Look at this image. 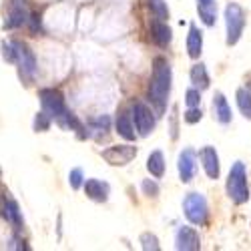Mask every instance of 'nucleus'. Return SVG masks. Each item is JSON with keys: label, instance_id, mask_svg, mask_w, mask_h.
Masks as SVG:
<instances>
[{"label": "nucleus", "instance_id": "1", "mask_svg": "<svg viewBox=\"0 0 251 251\" xmlns=\"http://www.w3.org/2000/svg\"><path fill=\"white\" fill-rule=\"evenodd\" d=\"M171 87H173V71L169 60L165 56H157L153 60V75L149 85V100L155 107L157 115L165 113L167 100H169V95H171Z\"/></svg>", "mask_w": 251, "mask_h": 251}, {"label": "nucleus", "instance_id": "2", "mask_svg": "<svg viewBox=\"0 0 251 251\" xmlns=\"http://www.w3.org/2000/svg\"><path fill=\"white\" fill-rule=\"evenodd\" d=\"M227 197L231 199L235 205H243L249 199V185H247V169L241 161L233 163L231 171H229L227 177Z\"/></svg>", "mask_w": 251, "mask_h": 251}, {"label": "nucleus", "instance_id": "3", "mask_svg": "<svg viewBox=\"0 0 251 251\" xmlns=\"http://www.w3.org/2000/svg\"><path fill=\"white\" fill-rule=\"evenodd\" d=\"M225 28H227V45L233 47L245 30V10L237 2H229L225 6Z\"/></svg>", "mask_w": 251, "mask_h": 251}, {"label": "nucleus", "instance_id": "4", "mask_svg": "<svg viewBox=\"0 0 251 251\" xmlns=\"http://www.w3.org/2000/svg\"><path fill=\"white\" fill-rule=\"evenodd\" d=\"M183 213L191 225H205L209 217V205L201 193H189L183 199Z\"/></svg>", "mask_w": 251, "mask_h": 251}, {"label": "nucleus", "instance_id": "5", "mask_svg": "<svg viewBox=\"0 0 251 251\" xmlns=\"http://www.w3.org/2000/svg\"><path fill=\"white\" fill-rule=\"evenodd\" d=\"M131 119H133V125H135V129L141 137H149L155 129V125H157L155 113L141 100L131 104Z\"/></svg>", "mask_w": 251, "mask_h": 251}, {"label": "nucleus", "instance_id": "6", "mask_svg": "<svg viewBox=\"0 0 251 251\" xmlns=\"http://www.w3.org/2000/svg\"><path fill=\"white\" fill-rule=\"evenodd\" d=\"M38 97H40V104H43V111L52 121H56L62 113L67 111L65 97L60 95V91H56V89H43V91L38 93Z\"/></svg>", "mask_w": 251, "mask_h": 251}, {"label": "nucleus", "instance_id": "7", "mask_svg": "<svg viewBox=\"0 0 251 251\" xmlns=\"http://www.w3.org/2000/svg\"><path fill=\"white\" fill-rule=\"evenodd\" d=\"M100 155L113 167H125L137 157V147L135 145H113V147L104 149Z\"/></svg>", "mask_w": 251, "mask_h": 251}, {"label": "nucleus", "instance_id": "8", "mask_svg": "<svg viewBox=\"0 0 251 251\" xmlns=\"http://www.w3.org/2000/svg\"><path fill=\"white\" fill-rule=\"evenodd\" d=\"M12 47L16 50V65L20 67V75L32 78L36 75V58L34 52L25 45V43H18V40H12Z\"/></svg>", "mask_w": 251, "mask_h": 251}, {"label": "nucleus", "instance_id": "9", "mask_svg": "<svg viewBox=\"0 0 251 251\" xmlns=\"http://www.w3.org/2000/svg\"><path fill=\"white\" fill-rule=\"evenodd\" d=\"M177 171L183 183H189L197 173V155L193 149H183L177 159Z\"/></svg>", "mask_w": 251, "mask_h": 251}, {"label": "nucleus", "instance_id": "10", "mask_svg": "<svg viewBox=\"0 0 251 251\" xmlns=\"http://www.w3.org/2000/svg\"><path fill=\"white\" fill-rule=\"evenodd\" d=\"M199 159H201V165H203V171L209 179L217 181L219 175H221V163H219V155L215 151V147L211 145H207L199 151Z\"/></svg>", "mask_w": 251, "mask_h": 251}, {"label": "nucleus", "instance_id": "11", "mask_svg": "<svg viewBox=\"0 0 251 251\" xmlns=\"http://www.w3.org/2000/svg\"><path fill=\"white\" fill-rule=\"evenodd\" d=\"M175 247L181 251H197L201 247L199 233L195 231V227L181 225L175 233Z\"/></svg>", "mask_w": 251, "mask_h": 251}, {"label": "nucleus", "instance_id": "12", "mask_svg": "<svg viewBox=\"0 0 251 251\" xmlns=\"http://www.w3.org/2000/svg\"><path fill=\"white\" fill-rule=\"evenodd\" d=\"M82 189H85V195L89 199H93L97 203L109 201V195H111V185L107 181H100V179H85Z\"/></svg>", "mask_w": 251, "mask_h": 251}, {"label": "nucleus", "instance_id": "13", "mask_svg": "<svg viewBox=\"0 0 251 251\" xmlns=\"http://www.w3.org/2000/svg\"><path fill=\"white\" fill-rule=\"evenodd\" d=\"M213 117L221 125H229L231 119H233L231 107H229V102H227V99H225V95L221 91H217L215 97H213Z\"/></svg>", "mask_w": 251, "mask_h": 251}, {"label": "nucleus", "instance_id": "14", "mask_svg": "<svg viewBox=\"0 0 251 251\" xmlns=\"http://www.w3.org/2000/svg\"><path fill=\"white\" fill-rule=\"evenodd\" d=\"M197 12L205 26H215L217 23V0H197Z\"/></svg>", "mask_w": 251, "mask_h": 251}, {"label": "nucleus", "instance_id": "15", "mask_svg": "<svg viewBox=\"0 0 251 251\" xmlns=\"http://www.w3.org/2000/svg\"><path fill=\"white\" fill-rule=\"evenodd\" d=\"M26 20H28L26 6L20 2V0H14L12 6H10V12H8V18L4 23V28H18V26H23Z\"/></svg>", "mask_w": 251, "mask_h": 251}, {"label": "nucleus", "instance_id": "16", "mask_svg": "<svg viewBox=\"0 0 251 251\" xmlns=\"http://www.w3.org/2000/svg\"><path fill=\"white\" fill-rule=\"evenodd\" d=\"M115 129L119 133V137H123L125 141H135L137 133H135V125H133V119L127 111H121L117 115V121H115Z\"/></svg>", "mask_w": 251, "mask_h": 251}, {"label": "nucleus", "instance_id": "17", "mask_svg": "<svg viewBox=\"0 0 251 251\" xmlns=\"http://www.w3.org/2000/svg\"><path fill=\"white\" fill-rule=\"evenodd\" d=\"M203 52V32L199 30L197 25L189 26V34H187V54L191 58H199Z\"/></svg>", "mask_w": 251, "mask_h": 251}, {"label": "nucleus", "instance_id": "18", "mask_svg": "<svg viewBox=\"0 0 251 251\" xmlns=\"http://www.w3.org/2000/svg\"><path fill=\"white\" fill-rule=\"evenodd\" d=\"M151 38L155 40V43L159 47H167L171 43V38H173V30L169 28V25L165 23V20H155V23L151 25Z\"/></svg>", "mask_w": 251, "mask_h": 251}, {"label": "nucleus", "instance_id": "19", "mask_svg": "<svg viewBox=\"0 0 251 251\" xmlns=\"http://www.w3.org/2000/svg\"><path fill=\"white\" fill-rule=\"evenodd\" d=\"M191 82H193V87H197L199 91H205L209 89V85H211V78H209V73H207V67L203 65V62H197V65L191 67Z\"/></svg>", "mask_w": 251, "mask_h": 251}, {"label": "nucleus", "instance_id": "20", "mask_svg": "<svg viewBox=\"0 0 251 251\" xmlns=\"http://www.w3.org/2000/svg\"><path fill=\"white\" fill-rule=\"evenodd\" d=\"M147 171L155 177V179H161L165 175V155L163 151H153L147 159Z\"/></svg>", "mask_w": 251, "mask_h": 251}, {"label": "nucleus", "instance_id": "21", "mask_svg": "<svg viewBox=\"0 0 251 251\" xmlns=\"http://www.w3.org/2000/svg\"><path fill=\"white\" fill-rule=\"evenodd\" d=\"M2 215L6 217V221H10L14 227H20L23 225V211H20V207H18V203L16 201H12V199H8L6 203H4V207H2Z\"/></svg>", "mask_w": 251, "mask_h": 251}, {"label": "nucleus", "instance_id": "22", "mask_svg": "<svg viewBox=\"0 0 251 251\" xmlns=\"http://www.w3.org/2000/svg\"><path fill=\"white\" fill-rule=\"evenodd\" d=\"M235 100H237V107H239L241 115L251 121V93H249V89L247 87L237 89L235 91Z\"/></svg>", "mask_w": 251, "mask_h": 251}, {"label": "nucleus", "instance_id": "23", "mask_svg": "<svg viewBox=\"0 0 251 251\" xmlns=\"http://www.w3.org/2000/svg\"><path fill=\"white\" fill-rule=\"evenodd\" d=\"M139 243H141V247H143V249H147V251H149V249H151V251H159V249H161L157 235H155V233H149V231L141 233Z\"/></svg>", "mask_w": 251, "mask_h": 251}, {"label": "nucleus", "instance_id": "24", "mask_svg": "<svg viewBox=\"0 0 251 251\" xmlns=\"http://www.w3.org/2000/svg\"><path fill=\"white\" fill-rule=\"evenodd\" d=\"M147 2H149L151 12L155 14V18H159V20L169 18V8H167V4L163 2V0H147Z\"/></svg>", "mask_w": 251, "mask_h": 251}, {"label": "nucleus", "instance_id": "25", "mask_svg": "<svg viewBox=\"0 0 251 251\" xmlns=\"http://www.w3.org/2000/svg\"><path fill=\"white\" fill-rule=\"evenodd\" d=\"M50 123H52V119H50L45 111L36 113V117H34V131H36V133H45V131H49V129H50Z\"/></svg>", "mask_w": 251, "mask_h": 251}, {"label": "nucleus", "instance_id": "26", "mask_svg": "<svg viewBox=\"0 0 251 251\" xmlns=\"http://www.w3.org/2000/svg\"><path fill=\"white\" fill-rule=\"evenodd\" d=\"M185 104H187V107H199V104H201V91L197 87L187 89V93H185Z\"/></svg>", "mask_w": 251, "mask_h": 251}, {"label": "nucleus", "instance_id": "27", "mask_svg": "<svg viewBox=\"0 0 251 251\" xmlns=\"http://www.w3.org/2000/svg\"><path fill=\"white\" fill-rule=\"evenodd\" d=\"M69 183H71V187H73L75 191L80 189L82 183H85V175H82V169H78V167L71 169V173H69Z\"/></svg>", "mask_w": 251, "mask_h": 251}, {"label": "nucleus", "instance_id": "28", "mask_svg": "<svg viewBox=\"0 0 251 251\" xmlns=\"http://www.w3.org/2000/svg\"><path fill=\"white\" fill-rule=\"evenodd\" d=\"M141 189H143V193L147 197H157L159 195V185H157L155 179H143Z\"/></svg>", "mask_w": 251, "mask_h": 251}, {"label": "nucleus", "instance_id": "29", "mask_svg": "<svg viewBox=\"0 0 251 251\" xmlns=\"http://www.w3.org/2000/svg\"><path fill=\"white\" fill-rule=\"evenodd\" d=\"M183 119H185V123H187V125H195V123H199V121L203 119V113H201V109H199V107H189V109L185 111Z\"/></svg>", "mask_w": 251, "mask_h": 251}, {"label": "nucleus", "instance_id": "30", "mask_svg": "<svg viewBox=\"0 0 251 251\" xmlns=\"http://www.w3.org/2000/svg\"><path fill=\"white\" fill-rule=\"evenodd\" d=\"M2 58L6 62H16V50H14L12 43H2Z\"/></svg>", "mask_w": 251, "mask_h": 251}, {"label": "nucleus", "instance_id": "31", "mask_svg": "<svg viewBox=\"0 0 251 251\" xmlns=\"http://www.w3.org/2000/svg\"><path fill=\"white\" fill-rule=\"evenodd\" d=\"M91 125H95V127H102V129H109V125H111V119L107 115H102V117H97L91 121Z\"/></svg>", "mask_w": 251, "mask_h": 251}, {"label": "nucleus", "instance_id": "32", "mask_svg": "<svg viewBox=\"0 0 251 251\" xmlns=\"http://www.w3.org/2000/svg\"><path fill=\"white\" fill-rule=\"evenodd\" d=\"M177 107H173V115H171V139H177Z\"/></svg>", "mask_w": 251, "mask_h": 251}, {"label": "nucleus", "instance_id": "33", "mask_svg": "<svg viewBox=\"0 0 251 251\" xmlns=\"http://www.w3.org/2000/svg\"><path fill=\"white\" fill-rule=\"evenodd\" d=\"M247 89H249V93H251V82H249V85H247Z\"/></svg>", "mask_w": 251, "mask_h": 251}]
</instances>
